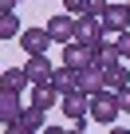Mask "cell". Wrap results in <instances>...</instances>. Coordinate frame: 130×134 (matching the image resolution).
Listing matches in <instances>:
<instances>
[{"label":"cell","mask_w":130,"mask_h":134,"mask_svg":"<svg viewBox=\"0 0 130 134\" xmlns=\"http://www.w3.org/2000/svg\"><path fill=\"white\" fill-rule=\"evenodd\" d=\"M118 114H122V107H118V91H106V87H103V91L91 95V118H95V122H106V126H110Z\"/></svg>","instance_id":"1"},{"label":"cell","mask_w":130,"mask_h":134,"mask_svg":"<svg viewBox=\"0 0 130 134\" xmlns=\"http://www.w3.org/2000/svg\"><path fill=\"white\" fill-rule=\"evenodd\" d=\"M63 118L75 122V126H87L83 118H91V95H83V91L63 95Z\"/></svg>","instance_id":"2"},{"label":"cell","mask_w":130,"mask_h":134,"mask_svg":"<svg viewBox=\"0 0 130 134\" xmlns=\"http://www.w3.org/2000/svg\"><path fill=\"white\" fill-rule=\"evenodd\" d=\"M47 32H51V40H55V43H71V40H75V32H79V16L59 12V16H51V20H47Z\"/></svg>","instance_id":"3"},{"label":"cell","mask_w":130,"mask_h":134,"mask_svg":"<svg viewBox=\"0 0 130 134\" xmlns=\"http://www.w3.org/2000/svg\"><path fill=\"white\" fill-rule=\"evenodd\" d=\"M47 43H55L51 32H47V24L43 28H24V36H20V47L28 55H47Z\"/></svg>","instance_id":"4"},{"label":"cell","mask_w":130,"mask_h":134,"mask_svg":"<svg viewBox=\"0 0 130 134\" xmlns=\"http://www.w3.org/2000/svg\"><path fill=\"white\" fill-rule=\"evenodd\" d=\"M106 36H110V32H106L103 16H79V32H75L79 43H99V40H106Z\"/></svg>","instance_id":"5"},{"label":"cell","mask_w":130,"mask_h":134,"mask_svg":"<svg viewBox=\"0 0 130 134\" xmlns=\"http://www.w3.org/2000/svg\"><path fill=\"white\" fill-rule=\"evenodd\" d=\"M24 71H28L32 87H43V83H51V75H55V67L47 63V55H28V63H24Z\"/></svg>","instance_id":"6"},{"label":"cell","mask_w":130,"mask_h":134,"mask_svg":"<svg viewBox=\"0 0 130 134\" xmlns=\"http://www.w3.org/2000/svg\"><path fill=\"white\" fill-rule=\"evenodd\" d=\"M63 63L67 67H87V63H95V51H91V43H79V40H71V43H63Z\"/></svg>","instance_id":"7"},{"label":"cell","mask_w":130,"mask_h":134,"mask_svg":"<svg viewBox=\"0 0 130 134\" xmlns=\"http://www.w3.org/2000/svg\"><path fill=\"white\" fill-rule=\"evenodd\" d=\"M103 87H106V75H103L99 63L79 67V91H83V95H95V91H103Z\"/></svg>","instance_id":"8"},{"label":"cell","mask_w":130,"mask_h":134,"mask_svg":"<svg viewBox=\"0 0 130 134\" xmlns=\"http://www.w3.org/2000/svg\"><path fill=\"white\" fill-rule=\"evenodd\" d=\"M103 24H106V32H126L130 28V4H110L106 8V16H103Z\"/></svg>","instance_id":"9"},{"label":"cell","mask_w":130,"mask_h":134,"mask_svg":"<svg viewBox=\"0 0 130 134\" xmlns=\"http://www.w3.org/2000/svg\"><path fill=\"white\" fill-rule=\"evenodd\" d=\"M51 87L59 91V95H71V91H79V71L75 67H55V75H51Z\"/></svg>","instance_id":"10"},{"label":"cell","mask_w":130,"mask_h":134,"mask_svg":"<svg viewBox=\"0 0 130 134\" xmlns=\"http://www.w3.org/2000/svg\"><path fill=\"white\" fill-rule=\"evenodd\" d=\"M24 114V107H20V91H0V122H16Z\"/></svg>","instance_id":"11"},{"label":"cell","mask_w":130,"mask_h":134,"mask_svg":"<svg viewBox=\"0 0 130 134\" xmlns=\"http://www.w3.org/2000/svg\"><path fill=\"white\" fill-rule=\"evenodd\" d=\"M0 87L4 91H24V87H32V79H28L24 67H8V71L0 75Z\"/></svg>","instance_id":"12"},{"label":"cell","mask_w":130,"mask_h":134,"mask_svg":"<svg viewBox=\"0 0 130 134\" xmlns=\"http://www.w3.org/2000/svg\"><path fill=\"white\" fill-rule=\"evenodd\" d=\"M103 75H106V91H122V87H130V71H126V63L103 67Z\"/></svg>","instance_id":"13"},{"label":"cell","mask_w":130,"mask_h":134,"mask_svg":"<svg viewBox=\"0 0 130 134\" xmlns=\"http://www.w3.org/2000/svg\"><path fill=\"white\" fill-rule=\"evenodd\" d=\"M16 36H24L20 16L16 12H0V40H16Z\"/></svg>","instance_id":"14"},{"label":"cell","mask_w":130,"mask_h":134,"mask_svg":"<svg viewBox=\"0 0 130 134\" xmlns=\"http://www.w3.org/2000/svg\"><path fill=\"white\" fill-rule=\"evenodd\" d=\"M32 103L47 110V107H55V103H59V91H55L51 83H43V87H36V91H32Z\"/></svg>","instance_id":"15"},{"label":"cell","mask_w":130,"mask_h":134,"mask_svg":"<svg viewBox=\"0 0 130 134\" xmlns=\"http://www.w3.org/2000/svg\"><path fill=\"white\" fill-rule=\"evenodd\" d=\"M63 4H67L71 16H87V12H91V0H63Z\"/></svg>","instance_id":"16"},{"label":"cell","mask_w":130,"mask_h":134,"mask_svg":"<svg viewBox=\"0 0 130 134\" xmlns=\"http://www.w3.org/2000/svg\"><path fill=\"white\" fill-rule=\"evenodd\" d=\"M4 134H39V130H32L24 118H16V122H8V126H4Z\"/></svg>","instance_id":"17"},{"label":"cell","mask_w":130,"mask_h":134,"mask_svg":"<svg viewBox=\"0 0 130 134\" xmlns=\"http://www.w3.org/2000/svg\"><path fill=\"white\" fill-rule=\"evenodd\" d=\"M114 40H118V51H122V59H130V28H126V32H118Z\"/></svg>","instance_id":"18"},{"label":"cell","mask_w":130,"mask_h":134,"mask_svg":"<svg viewBox=\"0 0 130 134\" xmlns=\"http://www.w3.org/2000/svg\"><path fill=\"white\" fill-rule=\"evenodd\" d=\"M118 107H122V114H130V87L118 91Z\"/></svg>","instance_id":"19"},{"label":"cell","mask_w":130,"mask_h":134,"mask_svg":"<svg viewBox=\"0 0 130 134\" xmlns=\"http://www.w3.org/2000/svg\"><path fill=\"white\" fill-rule=\"evenodd\" d=\"M39 134H71V130H63V126H43Z\"/></svg>","instance_id":"20"},{"label":"cell","mask_w":130,"mask_h":134,"mask_svg":"<svg viewBox=\"0 0 130 134\" xmlns=\"http://www.w3.org/2000/svg\"><path fill=\"white\" fill-rule=\"evenodd\" d=\"M0 12H16V0H0Z\"/></svg>","instance_id":"21"},{"label":"cell","mask_w":130,"mask_h":134,"mask_svg":"<svg viewBox=\"0 0 130 134\" xmlns=\"http://www.w3.org/2000/svg\"><path fill=\"white\" fill-rule=\"evenodd\" d=\"M106 134H130V130H126V126H110Z\"/></svg>","instance_id":"22"},{"label":"cell","mask_w":130,"mask_h":134,"mask_svg":"<svg viewBox=\"0 0 130 134\" xmlns=\"http://www.w3.org/2000/svg\"><path fill=\"white\" fill-rule=\"evenodd\" d=\"M71 134H87V130H83V126H75V130H71Z\"/></svg>","instance_id":"23"}]
</instances>
